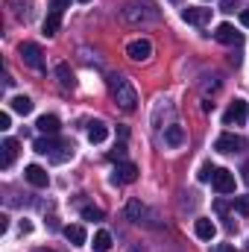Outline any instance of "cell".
<instances>
[{
    "instance_id": "cell-20",
    "label": "cell",
    "mask_w": 249,
    "mask_h": 252,
    "mask_svg": "<svg viewBox=\"0 0 249 252\" xmlns=\"http://www.w3.org/2000/svg\"><path fill=\"white\" fill-rule=\"evenodd\" d=\"M9 106H12V112H18V115H30V112H32V100H30V97H24V94L12 97V100H9Z\"/></svg>"
},
{
    "instance_id": "cell-24",
    "label": "cell",
    "mask_w": 249,
    "mask_h": 252,
    "mask_svg": "<svg viewBox=\"0 0 249 252\" xmlns=\"http://www.w3.org/2000/svg\"><path fill=\"white\" fill-rule=\"evenodd\" d=\"M82 217H85V220H103V208H97V205H85V208H82Z\"/></svg>"
},
{
    "instance_id": "cell-23",
    "label": "cell",
    "mask_w": 249,
    "mask_h": 252,
    "mask_svg": "<svg viewBox=\"0 0 249 252\" xmlns=\"http://www.w3.org/2000/svg\"><path fill=\"white\" fill-rule=\"evenodd\" d=\"M126 217H129L132 223H141V217H144V205H141L138 199H129V205H126Z\"/></svg>"
},
{
    "instance_id": "cell-4",
    "label": "cell",
    "mask_w": 249,
    "mask_h": 252,
    "mask_svg": "<svg viewBox=\"0 0 249 252\" xmlns=\"http://www.w3.org/2000/svg\"><path fill=\"white\" fill-rule=\"evenodd\" d=\"M244 147H247V141H244L241 135H232V132H223V135L214 141V150H217V153H223V156L238 153V150H244Z\"/></svg>"
},
{
    "instance_id": "cell-8",
    "label": "cell",
    "mask_w": 249,
    "mask_h": 252,
    "mask_svg": "<svg viewBox=\"0 0 249 252\" xmlns=\"http://www.w3.org/2000/svg\"><path fill=\"white\" fill-rule=\"evenodd\" d=\"M138 179V167L132 164V161H121L118 167H115V173H112V182L115 185H132Z\"/></svg>"
},
{
    "instance_id": "cell-21",
    "label": "cell",
    "mask_w": 249,
    "mask_h": 252,
    "mask_svg": "<svg viewBox=\"0 0 249 252\" xmlns=\"http://www.w3.org/2000/svg\"><path fill=\"white\" fill-rule=\"evenodd\" d=\"M91 247H94V252H109L112 250V235H109L106 229H100V232L94 235V244H91Z\"/></svg>"
},
{
    "instance_id": "cell-1",
    "label": "cell",
    "mask_w": 249,
    "mask_h": 252,
    "mask_svg": "<svg viewBox=\"0 0 249 252\" xmlns=\"http://www.w3.org/2000/svg\"><path fill=\"white\" fill-rule=\"evenodd\" d=\"M109 94H112V100L124 109V112H132L135 106H138V91H135V85L121 76V73H115V76H109Z\"/></svg>"
},
{
    "instance_id": "cell-27",
    "label": "cell",
    "mask_w": 249,
    "mask_h": 252,
    "mask_svg": "<svg viewBox=\"0 0 249 252\" xmlns=\"http://www.w3.org/2000/svg\"><path fill=\"white\" fill-rule=\"evenodd\" d=\"M124 156H126V144H118V147H115V150L109 153V158H112V161H121Z\"/></svg>"
},
{
    "instance_id": "cell-36",
    "label": "cell",
    "mask_w": 249,
    "mask_h": 252,
    "mask_svg": "<svg viewBox=\"0 0 249 252\" xmlns=\"http://www.w3.org/2000/svg\"><path fill=\"white\" fill-rule=\"evenodd\" d=\"M79 3H88V0H79Z\"/></svg>"
},
{
    "instance_id": "cell-5",
    "label": "cell",
    "mask_w": 249,
    "mask_h": 252,
    "mask_svg": "<svg viewBox=\"0 0 249 252\" xmlns=\"http://www.w3.org/2000/svg\"><path fill=\"white\" fill-rule=\"evenodd\" d=\"M247 121V100H235V103H229V109L223 112V124L226 126H241Z\"/></svg>"
},
{
    "instance_id": "cell-12",
    "label": "cell",
    "mask_w": 249,
    "mask_h": 252,
    "mask_svg": "<svg viewBox=\"0 0 249 252\" xmlns=\"http://www.w3.org/2000/svg\"><path fill=\"white\" fill-rule=\"evenodd\" d=\"M156 15H158L156 9H153V12H144V9H141L138 3H129V6L124 9V21H129V24H141V21H153Z\"/></svg>"
},
{
    "instance_id": "cell-19",
    "label": "cell",
    "mask_w": 249,
    "mask_h": 252,
    "mask_svg": "<svg viewBox=\"0 0 249 252\" xmlns=\"http://www.w3.org/2000/svg\"><path fill=\"white\" fill-rule=\"evenodd\" d=\"M64 238H67L73 247H82V244L88 241V235H85V229H82V226H64Z\"/></svg>"
},
{
    "instance_id": "cell-34",
    "label": "cell",
    "mask_w": 249,
    "mask_h": 252,
    "mask_svg": "<svg viewBox=\"0 0 249 252\" xmlns=\"http://www.w3.org/2000/svg\"><path fill=\"white\" fill-rule=\"evenodd\" d=\"M244 182H249V161L244 164Z\"/></svg>"
},
{
    "instance_id": "cell-33",
    "label": "cell",
    "mask_w": 249,
    "mask_h": 252,
    "mask_svg": "<svg viewBox=\"0 0 249 252\" xmlns=\"http://www.w3.org/2000/svg\"><path fill=\"white\" fill-rule=\"evenodd\" d=\"M241 24H244V27H249V9H244V12H241Z\"/></svg>"
},
{
    "instance_id": "cell-32",
    "label": "cell",
    "mask_w": 249,
    "mask_h": 252,
    "mask_svg": "<svg viewBox=\"0 0 249 252\" xmlns=\"http://www.w3.org/2000/svg\"><path fill=\"white\" fill-rule=\"evenodd\" d=\"M30 232H32V223L24 220V223H21V235H30Z\"/></svg>"
},
{
    "instance_id": "cell-17",
    "label": "cell",
    "mask_w": 249,
    "mask_h": 252,
    "mask_svg": "<svg viewBox=\"0 0 249 252\" xmlns=\"http://www.w3.org/2000/svg\"><path fill=\"white\" fill-rule=\"evenodd\" d=\"M35 126H38L44 135H56V132L62 129V124H59V118H56V115H41V118L35 121Z\"/></svg>"
},
{
    "instance_id": "cell-30",
    "label": "cell",
    "mask_w": 249,
    "mask_h": 252,
    "mask_svg": "<svg viewBox=\"0 0 249 252\" xmlns=\"http://www.w3.org/2000/svg\"><path fill=\"white\" fill-rule=\"evenodd\" d=\"M238 9V0H223V12H235Z\"/></svg>"
},
{
    "instance_id": "cell-15",
    "label": "cell",
    "mask_w": 249,
    "mask_h": 252,
    "mask_svg": "<svg viewBox=\"0 0 249 252\" xmlns=\"http://www.w3.org/2000/svg\"><path fill=\"white\" fill-rule=\"evenodd\" d=\"M164 144H167V147H182V144H185V129L179 124L164 126Z\"/></svg>"
},
{
    "instance_id": "cell-13",
    "label": "cell",
    "mask_w": 249,
    "mask_h": 252,
    "mask_svg": "<svg viewBox=\"0 0 249 252\" xmlns=\"http://www.w3.org/2000/svg\"><path fill=\"white\" fill-rule=\"evenodd\" d=\"M0 150H3V156H0V167H3V170H9V167H12V161H15V156H18V141H15V138H6Z\"/></svg>"
},
{
    "instance_id": "cell-11",
    "label": "cell",
    "mask_w": 249,
    "mask_h": 252,
    "mask_svg": "<svg viewBox=\"0 0 249 252\" xmlns=\"http://www.w3.org/2000/svg\"><path fill=\"white\" fill-rule=\"evenodd\" d=\"M214 38H217L220 44H241V41H244V35H241L232 24H220V27L214 30Z\"/></svg>"
},
{
    "instance_id": "cell-16",
    "label": "cell",
    "mask_w": 249,
    "mask_h": 252,
    "mask_svg": "<svg viewBox=\"0 0 249 252\" xmlns=\"http://www.w3.org/2000/svg\"><path fill=\"white\" fill-rule=\"evenodd\" d=\"M109 138V126L103 124V121H91L88 124V141L91 144H103Z\"/></svg>"
},
{
    "instance_id": "cell-9",
    "label": "cell",
    "mask_w": 249,
    "mask_h": 252,
    "mask_svg": "<svg viewBox=\"0 0 249 252\" xmlns=\"http://www.w3.org/2000/svg\"><path fill=\"white\" fill-rule=\"evenodd\" d=\"M24 179H27L30 185H35V188H47V185H50V176H47V170H44L41 164H27V167H24Z\"/></svg>"
},
{
    "instance_id": "cell-22",
    "label": "cell",
    "mask_w": 249,
    "mask_h": 252,
    "mask_svg": "<svg viewBox=\"0 0 249 252\" xmlns=\"http://www.w3.org/2000/svg\"><path fill=\"white\" fill-rule=\"evenodd\" d=\"M59 27H62V12H50L44 18V35H56Z\"/></svg>"
},
{
    "instance_id": "cell-14",
    "label": "cell",
    "mask_w": 249,
    "mask_h": 252,
    "mask_svg": "<svg viewBox=\"0 0 249 252\" xmlns=\"http://www.w3.org/2000/svg\"><path fill=\"white\" fill-rule=\"evenodd\" d=\"M193 232H196V238H199V241H214V235H217V226H214L208 217H199V220L193 223Z\"/></svg>"
},
{
    "instance_id": "cell-3",
    "label": "cell",
    "mask_w": 249,
    "mask_h": 252,
    "mask_svg": "<svg viewBox=\"0 0 249 252\" xmlns=\"http://www.w3.org/2000/svg\"><path fill=\"white\" fill-rule=\"evenodd\" d=\"M32 150H35L38 156H50L53 161H59V153H56V150H70V144H64L59 138H38V141L32 144Z\"/></svg>"
},
{
    "instance_id": "cell-2",
    "label": "cell",
    "mask_w": 249,
    "mask_h": 252,
    "mask_svg": "<svg viewBox=\"0 0 249 252\" xmlns=\"http://www.w3.org/2000/svg\"><path fill=\"white\" fill-rule=\"evenodd\" d=\"M18 53H21L24 64H30L32 70H44V50H41L35 41H24V44L18 47Z\"/></svg>"
},
{
    "instance_id": "cell-6",
    "label": "cell",
    "mask_w": 249,
    "mask_h": 252,
    "mask_svg": "<svg viewBox=\"0 0 249 252\" xmlns=\"http://www.w3.org/2000/svg\"><path fill=\"white\" fill-rule=\"evenodd\" d=\"M126 56H129L132 62H147V59L153 56V44H150L147 38H135V41L126 44Z\"/></svg>"
},
{
    "instance_id": "cell-18",
    "label": "cell",
    "mask_w": 249,
    "mask_h": 252,
    "mask_svg": "<svg viewBox=\"0 0 249 252\" xmlns=\"http://www.w3.org/2000/svg\"><path fill=\"white\" fill-rule=\"evenodd\" d=\"M56 79H59V85H62V88H73V85H76L73 70H70V64H67V62L56 64Z\"/></svg>"
},
{
    "instance_id": "cell-7",
    "label": "cell",
    "mask_w": 249,
    "mask_h": 252,
    "mask_svg": "<svg viewBox=\"0 0 249 252\" xmlns=\"http://www.w3.org/2000/svg\"><path fill=\"white\" fill-rule=\"evenodd\" d=\"M211 185L217 193H235V173L226 170V167H217L214 176H211Z\"/></svg>"
},
{
    "instance_id": "cell-29",
    "label": "cell",
    "mask_w": 249,
    "mask_h": 252,
    "mask_svg": "<svg viewBox=\"0 0 249 252\" xmlns=\"http://www.w3.org/2000/svg\"><path fill=\"white\" fill-rule=\"evenodd\" d=\"M211 252H238V250H235L232 244H217V247H214Z\"/></svg>"
},
{
    "instance_id": "cell-26",
    "label": "cell",
    "mask_w": 249,
    "mask_h": 252,
    "mask_svg": "<svg viewBox=\"0 0 249 252\" xmlns=\"http://www.w3.org/2000/svg\"><path fill=\"white\" fill-rule=\"evenodd\" d=\"M214 170H217V167H211V164H202V167H199V173H196V176H199V182H211Z\"/></svg>"
},
{
    "instance_id": "cell-25",
    "label": "cell",
    "mask_w": 249,
    "mask_h": 252,
    "mask_svg": "<svg viewBox=\"0 0 249 252\" xmlns=\"http://www.w3.org/2000/svg\"><path fill=\"white\" fill-rule=\"evenodd\" d=\"M235 211L249 217V196H235Z\"/></svg>"
},
{
    "instance_id": "cell-31",
    "label": "cell",
    "mask_w": 249,
    "mask_h": 252,
    "mask_svg": "<svg viewBox=\"0 0 249 252\" xmlns=\"http://www.w3.org/2000/svg\"><path fill=\"white\" fill-rule=\"evenodd\" d=\"M67 3H70V0H53V12H64Z\"/></svg>"
},
{
    "instance_id": "cell-28",
    "label": "cell",
    "mask_w": 249,
    "mask_h": 252,
    "mask_svg": "<svg viewBox=\"0 0 249 252\" xmlns=\"http://www.w3.org/2000/svg\"><path fill=\"white\" fill-rule=\"evenodd\" d=\"M9 126H12V115H9V112H0V129L6 132Z\"/></svg>"
},
{
    "instance_id": "cell-10",
    "label": "cell",
    "mask_w": 249,
    "mask_h": 252,
    "mask_svg": "<svg viewBox=\"0 0 249 252\" xmlns=\"http://www.w3.org/2000/svg\"><path fill=\"white\" fill-rule=\"evenodd\" d=\"M182 18H185L187 24H193V27H205V24L211 21V9H202V6H187V9H182Z\"/></svg>"
},
{
    "instance_id": "cell-35",
    "label": "cell",
    "mask_w": 249,
    "mask_h": 252,
    "mask_svg": "<svg viewBox=\"0 0 249 252\" xmlns=\"http://www.w3.org/2000/svg\"><path fill=\"white\" fill-rule=\"evenodd\" d=\"M35 252H53V250H35Z\"/></svg>"
}]
</instances>
